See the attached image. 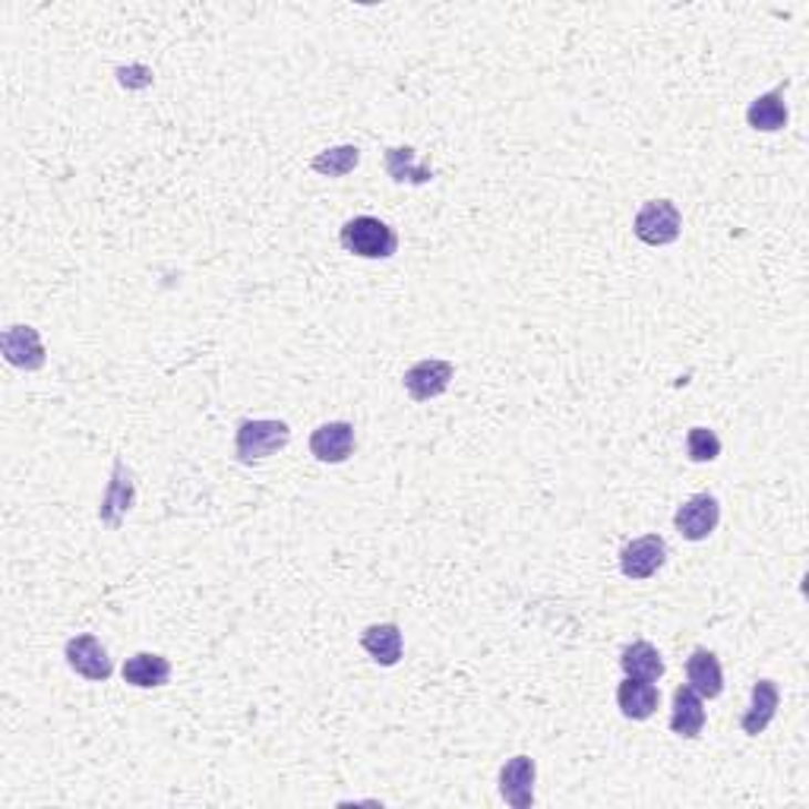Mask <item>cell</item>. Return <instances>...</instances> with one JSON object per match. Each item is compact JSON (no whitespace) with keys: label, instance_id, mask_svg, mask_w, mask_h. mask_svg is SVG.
Masks as SVG:
<instances>
[{"label":"cell","instance_id":"3","mask_svg":"<svg viewBox=\"0 0 809 809\" xmlns=\"http://www.w3.org/2000/svg\"><path fill=\"white\" fill-rule=\"evenodd\" d=\"M683 231V216L671 199H652L639 209L633 221V235L649 247H667Z\"/></svg>","mask_w":809,"mask_h":809},{"label":"cell","instance_id":"13","mask_svg":"<svg viewBox=\"0 0 809 809\" xmlns=\"http://www.w3.org/2000/svg\"><path fill=\"white\" fill-rule=\"evenodd\" d=\"M686 686H693L702 699H718L724 693V671L715 652L696 649L686 657Z\"/></svg>","mask_w":809,"mask_h":809},{"label":"cell","instance_id":"8","mask_svg":"<svg viewBox=\"0 0 809 809\" xmlns=\"http://www.w3.org/2000/svg\"><path fill=\"white\" fill-rule=\"evenodd\" d=\"M64 657L73 674H80L83 680H92V683L108 680L111 671H114V667H111L108 652H105V645L89 633L73 635V639L64 645Z\"/></svg>","mask_w":809,"mask_h":809},{"label":"cell","instance_id":"4","mask_svg":"<svg viewBox=\"0 0 809 809\" xmlns=\"http://www.w3.org/2000/svg\"><path fill=\"white\" fill-rule=\"evenodd\" d=\"M133 504H136L133 471L127 468V461L117 456L114 465H111L108 490H105L102 506H98V519H102V526L111 528V531H117V528L124 526V519H127V512L133 509Z\"/></svg>","mask_w":809,"mask_h":809},{"label":"cell","instance_id":"2","mask_svg":"<svg viewBox=\"0 0 809 809\" xmlns=\"http://www.w3.org/2000/svg\"><path fill=\"white\" fill-rule=\"evenodd\" d=\"M288 443H291V427L284 421H269V417L241 421L235 437V459L241 465H257L276 456Z\"/></svg>","mask_w":809,"mask_h":809},{"label":"cell","instance_id":"11","mask_svg":"<svg viewBox=\"0 0 809 809\" xmlns=\"http://www.w3.org/2000/svg\"><path fill=\"white\" fill-rule=\"evenodd\" d=\"M310 453L326 465H342L354 453V427L349 421H332L310 434Z\"/></svg>","mask_w":809,"mask_h":809},{"label":"cell","instance_id":"6","mask_svg":"<svg viewBox=\"0 0 809 809\" xmlns=\"http://www.w3.org/2000/svg\"><path fill=\"white\" fill-rule=\"evenodd\" d=\"M453 376H456V367L449 361L424 357V361H417V364H412L405 371L402 383H405V393L412 395L415 402H431V398H437V395L449 390Z\"/></svg>","mask_w":809,"mask_h":809},{"label":"cell","instance_id":"9","mask_svg":"<svg viewBox=\"0 0 809 809\" xmlns=\"http://www.w3.org/2000/svg\"><path fill=\"white\" fill-rule=\"evenodd\" d=\"M0 351H3V357H7L13 367H20V371H42L44 361H48L42 335H39V329L32 326L3 329V335H0Z\"/></svg>","mask_w":809,"mask_h":809},{"label":"cell","instance_id":"23","mask_svg":"<svg viewBox=\"0 0 809 809\" xmlns=\"http://www.w3.org/2000/svg\"><path fill=\"white\" fill-rule=\"evenodd\" d=\"M117 83L127 89H143L153 83V70H146V66L133 64V66H121L117 70Z\"/></svg>","mask_w":809,"mask_h":809},{"label":"cell","instance_id":"15","mask_svg":"<svg viewBox=\"0 0 809 809\" xmlns=\"http://www.w3.org/2000/svg\"><path fill=\"white\" fill-rule=\"evenodd\" d=\"M657 702H661V696H657L655 683L626 677L620 686H616V705H620V712H623L630 722H645V718H652L657 712Z\"/></svg>","mask_w":809,"mask_h":809},{"label":"cell","instance_id":"17","mask_svg":"<svg viewBox=\"0 0 809 809\" xmlns=\"http://www.w3.org/2000/svg\"><path fill=\"white\" fill-rule=\"evenodd\" d=\"M124 683L139 686V689H155L165 686L172 677V661L165 655H153V652H139L124 661Z\"/></svg>","mask_w":809,"mask_h":809},{"label":"cell","instance_id":"10","mask_svg":"<svg viewBox=\"0 0 809 809\" xmlns=\"http://www.w3.org/2000/svg\"><path fill=\"white\" fill-rule=\"evenodd\" d=\"M535 778H538L535 759L531 756H512L500 768V797L512 809H531L535 807Z\"/></svg>","mask_w":809,"mask_h":809},{"label":"cell","instance_id":"1","mask_svg":"<svg viewBox=\"0 0 809 809\" xmlns=\"http://www.w3.org/2000/svg\"><path fill=\"white\" fill-rule=\"evenodd\" d=\"M339 241L361 260H390L398 250V235L386 221L373 219V216H354L345 221L339 231Z\"/></svg>","mask_w":809,"mask_h":809},{"label":"cell","instance_id":"20","mask_svg":"<svg viewBox=\"0 0 809 809\" xmlns=\"http://www.w3.org/2000/svg\"><path fill=\"white\" fill-rule=\"evenodd\" d=\"M383 162H386V175L393 177L395 184H415V187H421V184L434 180V168L415 165V149L412 146H393V149H386Z\"/></svg>","mask_w":809,"mask_h":809},{"label":"cell","instance_id":"12","mask_svg":"<svg viewBox=\"0 0 809 809\" xmlns=\"http://www.w3.org/2000/svg\"><path fill=\"white\" fill-rule=\"evenodd\" d=\"M778 705H781L778 683H775V680H756V683H753V699H749V708H746V715L740 718V727H744L746 737H759L768 724L775 722Z\"/></svg>","mask_w":809,"mask_h":809},{"label":"cell","instance_id":"22","mask_svg":"<svg viewBox=\"0 0 809 809\" xmlns=\"http://www.w3.org/2000/svg\"><path fill=\"white\" fill-rule=\"evenodd\" d=\"M686 456L689 461H715L722 456V439L715 431H708V427H693L689 434H686Z\"/></svg>","mask_w":809,"mask_h":809},{"label":"cell","instance_id":"7","mask_svg":"<svg viewBox=\"0 0 809 809\" xmlns=\"http://www.w3.org/2000/svg\"><path fill=\"white\" fill-rule=\"evenodd\" d=\"M722 522V504L712 494H696L674 512V528L686 541H705Z\"/></svg>","mask_w":809,"mask_h":809},{"label":"cell","instance_id":"16","mask_svg":"<svg viewBox=\"0 0 809 809\" xmlns=\"http://www.w3.org/2000/svg\"><path fill=\"white\" fill-rule=\"evenodd\" d=\"M702 727H705L702 696L693 686H677V693H674V712H671V730L677 737L696 740L702 734Z\"/></svg>","mask_w":809,"mask_h":809},{"label":"cell","instance_id":"18","mask_svg":"<svg viewBox=\"0 0 809 809\" xmlns=\"http://www.w3.org/2000/svg\"><path fill=\"white\" fill-rule=\"evenodd\" d=\"M364 652L380 664V667H395L402 661V630L395 623H373L361 633Z\"/></svg>","mask_w":809,"mask_h":809},{"label":"cell","instance_id":"14","mask_svg":"<svg viewBox=\"0 0 809 809\" xmlns=\"http://www.w3.org/2000/svg\"><path fill=\"white\" fill-rule=\"evenodd\" d=\"M785 89H788V83H778V86L771 89V92L759 95V98H756V102L746 108V124H749L753 131L775 133V131H785V127H788Z\"/></svg>","mask_w":809,"mask_h":809},{"label":"cell","instance_id":"21","mask_svg":"<svg viewBox=\"0 0 809 809\" xmlns=\"http://www.w3.org/2000/svg\"><path fill=\"white\" fill-rule=\"evenodd\" d=\"M357 165H361V149L357 146H332V149L320 153L310 162V168L323 177H345Z\"/></svg>","mask_w":809,"mask_h":809},{"label":"cell","instance_id":"19","mask_svg":"<svg viewBox=\"0 0 809 809\" xmlns=\"http://www.w3.org/2000/svg\"><path fill=\"white\" fill-rule=\"evenodd\" d=\"M620 667L623 674L633 680H645V683H657L664 677V657L652 642H633L623 649L620 655Z\"/></svg>","mask_w":809,"mask_h":809},{"label":"cell","instance_id":"5","mask_svg":"<svg viewBox=\"0 0 809 809\" xmlns=\"http://www.w3.org/2000/svg\"><path fill=\"white\" fill-rule=\"evenodd\" d=\"M667 563V544L661 535H642L620 550V572L633 582L652 579Z\"/></svg>","mask_w":809,"mask_h":809}]
</instances>
